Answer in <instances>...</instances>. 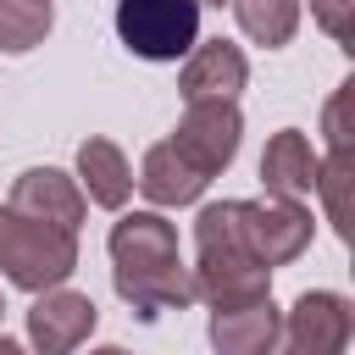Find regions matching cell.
<instances>
[{"instance_id":"1","label":"cell","mask_w":355,"mask_h":355,"mask_svg":"<svg viewBox=\"0 0 355 355\" xmlns=\"http://www.w3.org/2000/svg\"><path fill=\"white\" fill-rule=\"evenodd\" d=\"M111 283L139 316L183 311L194 300V277L178 255V227L161 211H128L111 222Z\"/></svg>"},{"instance_id":"2","label":"cell","mask_w":355,"mask_h":355,"mask_svg":"<svg viewBox=\"0 0 355 355\" xmlns=\"http://www.w3.org/2000/svg\"><path fill=\"white\" fill-rule=\"evenodd\" d=\"M189 277H194V300H205L211 311L272 294V266H261L255 250L244 244L239 200H216L194 216V266H189Z\"/></svg>"},{"instance_id":"3","label":"cell","mask_w":355,"mask_h":355,"mask_svg":"<svg viewBox=\"0 0 355 355\" xmlns=\"http://www.w3.org/2000/svg\"><path fill=\"white\" fill-rule=\"evenodd\" d=\"M78 272V233L22 216L17 205H0V277L17 283L22 294L61 288Z\"/></svg>"},{"instance_id":"4","label":"cell","mask_w":355,"mask_h":355,"mask_svg":"<svg viewBox=\"0 0 355 355\" xmlns=\"http://www.w3.org/2000/svg\"><path fill=\"white\" fill-rule=\"evenodd\" d=\"M116 39L139 61H178L200 44V0H116Z\"/></svg>"},{"instance_id":"5","label":"cell","mask_w":355,"mask_h":355,"mask_svg":"<svg viewBox=\"0 0 355 355\" xmlns=\"http://www.w3.org/2000/svg\"><path fill=\"white\" fill-rule=\"evenodd\" d=\"M349 333H355V305L333 288H305L294 311L283 316L272 355H344Z\"/></svg>"},{"instance_id":"6","label":"cell","mask_w":355,"mask_h":355,"mask_svg":"<svg viewBox=\"0 0 355 355\" xmlns=\"http://www.w3.org/2000/svg\"><path fill=\"white\" fill-rule=\"evenodd\" d=\"M239 227H244V244L255 250L261 266H288L311 250V211L300 200H277V194H261V200H239Z\"/></svg>"},{"instance_id":"7","label":"cell","mask_w":355,"mask_h":355,"mask_svg":"<svg viewBox=\"0 0 355 355\" xmlns=\"http://www.w3.org/2000/svg\"><path fill=\"white\" fill-rule=\"evenodd\" d=\"M239 139H244V116H239V100H183V116H178V133L172 144L205 172H227L233 155H239Z\"/></svg>"},{"instance_id":"8","label":"cell","mask_w":355,"mask_h":355,"mask_svg":"<svg viewBox=\"0 0 355 355\" xmlns=\"http://www.w3.org/2000/svg\"><path fill=\"white\" fill-rule=\"evenodd\" d=\"M94 322H100L94 300L61 283V288H44L28 305V344H33V355H78L89 344Z\"/></svg>"},{"instance_id":"9","label":"cell","mask_w":355,"mask_h":355,"mask_svg":"<svg viewBox=\"0 0 355 355\" xmlns=\"http://www.w3.org/2000/svg\"><path fill=\"white\" fill-rule=\"evenodd\" d=\"M6 205H17L22 216L55 222V227H67V233H78V227H83V211H89L78 178H67L61 166H28V172L11 183V200H6Z\"/></svg>"},{"instance_id":"10","label":"cell","mask_w":355,"mask_h":355,"mask_svg":"<svg viewBox=\"0 0 355 355\" xmlns=\"http://www.w3.org/2000/svg\"><path fill=\"white\" fill-rule=\"evenodd\" d=\"M277 333H283V311L272 305V294L211 311V349L216 355H272Z\"/></svg>"},{"instance_id":"11","label":"cell","mask_w":355,"mask_h":355,"mask_svg":"<svg viewBox=\"0 0 355 355\" xmlns=\"http://www.w3.org/2000/svg\"><path fill=\"white\" fill-rule=\"evenodd\" d=\"M139 194L155 205V211H172V205H194L200 194H205V172L172 144V139H161V144H150L144 150V161H139Z\"/></svg>"},{"instance_id":"12","label":"cell","mask_w":355,"mask_h":355,"mask_svg":"<svg viewBox=\"0 0 355 355\" xmlns=\"http://www.w3.org/2000/svg\"><path fill=\"white\" fill-rule=\"evenodd\" d=\"M244 83H250V61H244V50L227 44V39L194 44L189 61H183V78H178L183 100H239Z\"/></svg>"},{"instance_id":"13","label":"cell","mask_w":355,"mask_h":355,"mask_svg":"<svg viewBox=\"0 0 355 355\" xmlns=\"http://www.w3.org/2000/svg\"><path fill=\"white\" fill-rule=\"evenodd\" d=\"M316 150H311V139L300 133V128H283V133H272L266 139V150H261V183H266V194H277V200H305L311 189H316Z\"/></svg>"},{"instance_id":"14","label":"cell","mask_w":355,"mask_h":355,"mask_svg":"<svg viewBox=\"0 0 355 355\" xmlns=\"http://www.w3.org/2000/svg\"><path fill=\"white\" fill-rule=\"evenodd\" d=\"M78 189H83V200H94V205L122 211L128 194H133V166H128L122 144H111V139H100V133L83 139V144H78Z\"/></svg>"},{"instance_id":"15","label":"cell","mask_w":355,"mask_h":355,"mask_svg":"<svg viewBox=\"0 0 355 355\" xmlns=\"http://www.w3.org/2000/svg\"><path fill=\"white\" fill-rule=\"evenodd\" d=\"M233 17H239V28H244L255 44L277 50V44H288L294 28H300V0H233Z\"/></svg>"},{"instance_id":"16","label":"cell","mask_w":355,"mask_h":355,"mask_svg":"<svg viewBox=\"0 0 355 355\" xmlns=\"http://www.w3.org/2000/svg\"><path fill=\"white\" fill-rule=\"evenodd\" d=\"M50 22H55L50 0H0V50L28 55L33 44H44Z\"/></svg>"},{"instance_id":"17","label":"cell","mask_w":355,"mask_h":355,"mask_svg":"<svg viewBox=\"0 0 355 355\" xmlns=\"http://www.w3.org/2000/svg\"><path fill=\"white\" fill-rule=\"evenodd\" d=\"M349 183H355V155L349 150H327V161L316 166V189L322 205H327V222L338 233H349Z\"/></svg>"},{"instance_id":"18","label":"cell","mask_w":355,"mask_h":355,"mask_svg":"<svg viewBox=\"0 0 355 355\" xmlns=\"http://www.w3.org/2000/svg\"><path fill=\"white\" fill-rule=\"evenodd\" d=\"M311 17H316V22H322V28H327V33L344 44V39H349V17H355V0H311Z\"/></svg>"},{"instance_id":"19","label":"cell","mask_w":355,"mask_h":355,"mask_svg":"<svg viewBox=\"0 0 355 355\" xmlns=\"http://www.w3.org/2000/svg\"><path fill=\"white\" fill-rule=\"evenodd\" d=\"M349 89H355V83H338V94L327 100V116H322V122H327V150H349V133H344V105H349Z\"/></svg>"},{"instance_id":"20","label":"cell","mask_w":355,"mask_h":355,"mask_svg":"<svg viewBox=\"0 0 355 355\" xmlns=\"http://www.w3.org/2000/svg\"><path fill=\"white\" fill-rule=\"evenodd\" d=\"M0 355H28V349H22L17 338H6V333H0Z\"/></svg>"},{"instance_id":"21","label":"cell","mask_w":355,"mask_h":355,"mask_svg":"<svg viewBox=\"0 0 355 355\" xmlns=\"http://www.w3.org/2000/svg\"><path fill=\"white\" fill-rule=\"evenodd\" d=\"M89 355H128L122 344H100V349H89Z\"/></svg>"},{"instance_id":"22","label":"cell","mask_w":355,"mask_h":355,"mask_svg":"<svg viewBox=\"0 0 355 355\" xmlns=\"http://www.w3.org/2000/svg\"><path fill=\"white\" fill-rule=\"evenodd\" d=\"M200 6H222V0H200Z\"/></svg>"},{"instance_id":"23","label":"cell","mask_w":355,"mask_h":355,"mask_svg":"<svg viewBox=\"0 0 355 355\" xmlns=\"http://www.w3.org/2000/svg\"><path fill=\"white\" fill-rule=\"evenodd\" d=\"M0 316H6V305H0Z\"/></svg>"}]
</instances>
